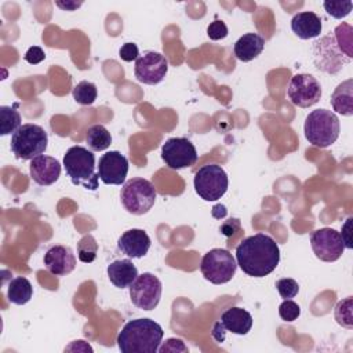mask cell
I'll use <instances>...</instances> for the list:
<instances>
[{
  "label": "cell",
  "instance_id": "8",
  "mask_svg": "<svg viewBox=\"0 0 353 353\" xmlns=\"http://www.w3.org/2000/svg\"><path fill=\"white\" fill-rule=\"evenodd\" d=\"M193 185L196 193L203 200L215 201L226 193L229 179L221 165L207 164L196 171Z\"/></svg>",
  "mask_w": 353,
  "mask_h": 353
},
{
  "label": "cell",
  "instance_id": "9",
  "mask_svg": "<svg viewBox=\"0 0 353 353\" xmlns=\"http://www.w3.org/2000/svg\"><path fill=\"white\" fill-rule=\"evenodd\" d=\"M130 288V299L134 306L142 310H153L161 298L163 285L157 276L153 273H142L138 276Z\"/></svg>",
  "mask_w": 353,
  "mask_h": 353
},
{
  "label": "cell",
  "instance_id": "16",
  "mask_svg": "<svg viewBox=\"0 0 353 353\" xmlns=\"http://www.w3.org/2000/svg\"><path fill=\"white\" fill-rule=\"evenodd\" d=\"M44 265L47 270L55 276H66L76 268V256L70 247L54 245L44 254Z\"/></svg>",
  "mask_w": 353,
  "mask_h": 353
},
{
  "label": "cell",
  "instance_id": "5",
  "mask_svg": "<svg viewBox=\"0 0 353 353\" xmlns=\"http://www.w3.org/2000/svg\"><path fill=\"white\" fill-rule=\"evenodd\" d=\"M48 145L46 130L37 124H22L11 137V150L17 159L33 160L41 156Z\"/></svg>",
  "mask_w": 353,
  "mask_h": 353
},
{
  "label": "cell",
  "instance_id": "1",
  "mask_svg": "<svg viewBox=\"0 0 353 353\" xmlns=\"http://www.w3.org/2000/svg\"><path fill=\"white\" fill-rule=\"evenodd\" d=\"M236 262L247 276L265 277L277 268L280 248L273 237L256 233L245 237L236 247Z\"/></svg>",
  "mask_w": 353,
  "mask_h": 353
},
{
  "label": "cell",
  "instance_id": "35",
  "mask_svg": "<svg viewBox=\"0 0 353 353\" xmlns=\"http://www.w3.org/2000/svg\"><path fill=\"white\" fill-rule=\"evenodd\" d=\"M139 55L138 47L135 43H125L121 46L120 51H119V57L124 61V62H132L137 61Z\"/></svg>",
  "mask_w": 353,
  "mask_h": 353
},
{
  "label": "cell",
  "instance_id": "36",
  "mask_svg": "<svg viewBox=\"0 0 353 353\" xmlns=\"http://www.w3.org/2000/svg\"><path fill=\"white\" fill-rule=\"evenodd\" d=\"M157 352H160V353H165V352H188V347H186V345L183 343L182 339H179V338H170V339H167L163 343L161 347L159 346Z\"/></svg>",
  "mask_w": 353,
  "mask_h": 353
},
{
  "label": "cell",
  "instance_id": "22",
  "mask_svg": "<svg viewBox=\"0 0 353 353\" xmlns=\"http://www.w3.org/2000/svg\"><path fill=\"white\" fill-rule=\"evenodd\" d=\"M265 47V40L258 33H245L243 34L233 47L234 55L241 62H250L255 59Z\"/></svg>",
  "mask_w": 353,
  "mask_h": 353
},
{
  "label": "cell",
  "instance_id": "32",
  "mask_svg": "<svg viewBox=\"0 0 353 353\" xmlns=\"http://www.w3.org/2000/svg\"><path fill=\"white\" fill-rule=\"evenodd\" d=\"M276 288L283 299H292L299 292V285L294 279L284 277L276 281Z\"/></svg>",
  "mask_w": 353,
  "mask_h": 353
},
{
  "label": "cell",
  "instance_id": "3",
  "mask_svg": "<svg viewBox=\"0 0 353 353\" xmlns=\"http://www.w3.org/2000/svg\"><path fill=\"white\" fill-rule=\"evenodd\" d=\"M63 168L73 185L97 190L99 175L95 172V156L84 146H72L63 156Z\"/></svg>",
  "mask_w": 353,
  "mask_h": 353
},
{
  "label": "cell",
  "instance_id": "10",
  "mask_svg": "<svg viewBox=\"0 0 353 353\" xmlns=\"http://www.w3.org/2000/svg\"><path fill=\"white\" fill-rule=\"evenodd\" d=\"M288 99L298 108L316 105L321 98V85L319 80L309 73L294 74L287 90Z\"/></svg>",
  "mask_w": 353,
  "mask_h": 353
},
{
  "label": "cell",
  "instance_id": "33",
  "mask_svg": "<svg viewBox=\"0 0 353 353\" xmlns=\"http://www.w3.org/2000/svg\"><path fill=\"white\" fill-rule=\"evenodd\" d=\"M299 314H301V307L292 299H284L279 306V316L281 317V320L287 323L295 321L299 317Z\"/></svg>",
  "mask_w": 353,
  "mask_h": 353
},
{
  "label": "cell",
  "instance_id": "28",
  "mask_svg": "<svg viewBox=\"0 0 353 353\" xmlns=\"http://www.w3.org/2000/svg\"><path fill=\"white\" fill-rule=\"evenodd\" d=\"M334 316L336 323L347 330L353 328V298L347 296L335 305Z\"/></svg>",
  "mask_w": 353,
  "mask_h": 353
},
{
  "label": "cell",
  "instance_id": "38",
  "mask_svg": "<svg viewBox=\"0 0 353 353\" xmlns=\"http://www.w3.org/2000/svg\"><path fill=\"white\" fill-rule=\"evenodd\" d=\"M239 229H240V222H239V219L233 218V219L226 221V222L221 226L219 230H221V233L225 234L226 237H230V236L234 234V232L239 230Z\"/></svg>",
  "mask_w": 353,
  "mask_h": 353
},
{
  "label": "cell",
  "instance_id": "27",
  "mask_svg": "<svg viewBox=\"0 0 353 353\" xmlns=\"http://www.w3.org/2000/svg\"><path fill=\"white\" fill-rule=\"evenodd\" d=\"M73 99L79 103V105H92L97 99L98 91H97V85L91 81L83 80L80 83H77L72 91Z\"/></svg>",
  "mask_w": 353,
  "mask_h": 353
},
{
  "label": "cell",
  "instance_id": "31",
  "mask_svg": "<svg viewBox=\"0 0 353 353\" xmlns=\"http://www.w3.org/2000/svg\"><path fill=\"white\" fill-rule=\"evenodd\" d=\"M323 6L327 14L336 19H342L347 17L353 8L352 1H324Z\"/></svg>",
  "mask_w": 353,
  "mask_h": 353
},
{
  "label": "cell",
  "instance_id": "39",
  "mask_svg": "<svg viewBox=\"0 0 353 353\" xmlns=\"http://www.w3.org/2000/svg\"><path fill=\"white\" fill-rule=\"evenodd\" d=\"M352 216H349L346 221H345V223H343V226H342V234H341V237H342V241H343V245H345V248H353V244H352V239H350V226H352Z\"/></svg>",
  "mask_w": 353,
  "mask_h": 353
},
{
  "label": "cell",
  "instance_id": "40",
  "mask_svg": "<svg viewBox=\"0 0 353 353\" xmlns=\"http://www.w3.org/2000/svg\"><path fill=\"white\" fill-rule=\"evenodd\" d=\"M225 327L222 325L221 321H216L214 325H212V330H211V335L212 338L216 341V342H223L225 341Z\"/></svg>",
  "mask_w": 353,
  "mask_h": 353
},
{
  "label": "cell",
  "instance_id": "30",
  "mask_svg": "<svg viewBox=\"0 0 353 353\" xmlns=\"http://www.w3.org/2000/svg\"><path fill=\"white\" fill-rule=\"evenodd\" d=\"M334 39L336 41V46L338 48L341 50V52L343 55H346V58L352 59V26L347 25V23H341L335 28V32H334Z\"/></svg>",
  "mask_w": 353,
  "mask_h": 353
},
{
  "label": "cell",
  "instance_id": "2",
  "mask_svg": "<svg viewBox=\"0 0 353 353\" xmlns=\"http://www.w3.org/2000/svg\"><path fill=\"white\" fill-rule=\"evenodd\" d=\"M163 336L161 325L152 319L143 317L125 323L116 342L123 353H156Z\"/></svg>",
  "mask_w": 353,
  "mask_h": 353
},
{
  "label": "cell",
  "instance_id": "11",
  "mask_svg": "<svg viewBox=\"0 0 353 353\" xmlns=\"http://www.w3.org/2000/svg\"><path fill=\"white\" fill-rule=\"evenodd\" d=\"M197 157L194 145L183 137L170 138L161 146V159L171 170L192 167L197 161Z\"/></svg>",
  "mask_w": 353,
  "mask_h": 353
},
{
  "label": "cell",
  "instance_id": "24",
  "mask_svg": "<svg viewBox=\"0 0 353 353\" xmlns=\"http://www.w3.org/2000/svg\"><path fill=\"white\" fill-rule=\"evenodd\" d=\"M33 295V287L26 277H15L8 283L7 298L14 305H25Z\"/></svg>",
  "mask_w": 353,
  "mask_h": 353
},
{
  "label": "cell",
  "instance_id": "7",
  "mask_svg": "<svg viewBox=\"0 0 353 353\" xmlns=\"http://www.w3.org/2000/svg\"><path fill=\"white\" fill-rule=\"evenodd\" d=\"M236 258L223 248H212L205 252L200 262V272L212 284H225L236 274Z\"/></svg>",
  "mask_w": 353,
  "mask_h": 353
},
{
  "label": "cell",
  "instance_id": "29",
  "mask_svg": "<svg viewBox=\"0 0 353 353\" xmlns=\"http://www.w3.org/2000/svg\"><path fill=\"white\" fill-rule=\"evenodd\" d=\"M98 252V243L92 234L83 236L77 243V256L84 263H91L95 261Z\"/></svg>",
  "mask_w": 353,
  "mask_h": 353
},
{
  "label": "cell",
  "instance_id": "37",
  "mask_svg": "<svg viewBox=\"0 0 353 353\" xmlns=\"http://www.w3.org/2000/svg\"><path fill=\"white\" fill-rule=\"evenodd\" d=\"M44 58H46V54H44V51H43V48L39 47V46H32V47L25 52V55H23V59H25L28 63H30V65H37V63H40Z\"/></svg>",
  "mask_w": 353,
  "mask_h": 353
},
{
  "label": "cell",
  "instance_id": "17",
  "mask_svg": "<svg viewBox=\"0 0 353 353\" xmlns=\"http://www.w3.org/2000/svg\"><path fill=\"white\" fill-rule=\"evenodd\" d=\"M29 174L37 185L50 186L55 183L61 175V163L55 157L41 154L30 160Z\"/></svg>",
  "mask_w": 353,
  "mask_h": 353
},
{
  "label": "cell",
  "instance_id": "25",
  "mask_svg": "<svg viewBox=\"0 0 353 353\" xmlns=\"http://www.w3.org/2000/svg\"><path fill=\"white\" fill-rule=\"evenodd\" d=\"M85 141L87 145L91 150L94 152H101L105 150L110 146L112 143V135L110 132L106 130L105 125L102 124H94L87 130V135H85Z\"/></svg>",
  "mask_w": 353,
  "mask_h": 353
},
{
  "label": "cell",
  "instance_id": "13",
  "mask_svg": "<svg viewBox=\"0 0 353 353\" xmlns=\"http://www.w3.org/2000/svg\"><path fill=\"white\" fill-rule=\"evenodd\" d=\"M168 70V62L164 55L156 51H148L138 57L134 66V74L138 81L154 85L163 81Z\"/></svg>",
  "mask_w": 353,
  "mask_h": 353
},
{
  "label": "cell",
  "instance_id": "14",
  "mask_svg": "<svg viewBox=\"0 0 353 353\" xmlns=\"http://www.w3.org/2000/svg\"><path fill=\"white\" fill-rule=\"evenodd\" d=\"M313 52L316 68L327 73H336L343 68L345 63L350 62V59L343 58V54L338 48L334 36H325L314 41Z\"/></svg>",
  "mask_w": 353,
  "mask_h": 353
},
{
  "label": "cell",
  "instance_id": "20",
  "mask_svg": "<svg viewBox=\"0 0 353 353\" xmlns=\"http://www.w3.org/2000/svg\"><path fill=\"white\" fill-rule=\"evenodd\" d=\"M108 277L110 283L117 288L130 287L138 277V269L130 259H117L108 265Z\"/></svg>",
  "mask_w": 353,
  "mask_h": 353
},
{
  "label": "cell",
  "instance_id": "12",
  "mask_svg": "<svg viewBox=\"0 0 353 353\" xmlns=\"http://www.w3.org/2000/svg\"><path fill=\"white\" fill-rule=\"evenodd\" d=\"M310 245L314 255L323 262H335L345 251L341 233L332 228H321L312 232Z\"/></svg>",
  "mask_w": 353,
  "mask_h": 353
},
{
  "label": "cell",
  "instance_id": "26",
  "mask_svg": "<svg viewBox=\"0 0 353 353\" xmlns=\"http://www.w3.org/2000/svg\"><path fill=\"white\" fill-rule=\"evenodd\" d=\"M17 103L14 106H0V134L8 135L14 134L21 127V114L17 110Z\"/></svg>",
  "mask_w": 353,
  "mask_h": 353
},
{
  "label": "cell",
  "instance_id": "23",
  "mask_svg": "<svg viewBox=\"0 0 353 353\" xmlns=\"http://www.w3.org/2000/svg\"><path fill=\"white\" fill-rule=\"evenodd\" d=\"M331 106L342 116L353 114V79H347L336 85L331 95Z\"/></svg>",
  "mask_w": 353,
  "mask_h": 353
},
{
  "label": "cell",
  "instance_id": "19",
  "mask_svg": "<svg viewBox=\"0 0 353 353\" xmlns=\"http://www.w3.org/2000/svg\"><path fill=\"white\" fill-rule=\"evenodd\" d=\"M321 29V18L313 11L298 12L291 19V30L302 40H309L320 36Z\"/></svg>",
  "mask_w": 353,
  "mask_h": 353
},
{
  "label": "cell",
  "instance_id": "21",
  "mask_svg": "<svg viewBox=\"0 0 353 353\" xmlns=\"http://www.w3.org/2000/svg\"><path fill=\"white\" fill-rule=\"evenodd\" d=\"M222 325L226 331L236 335H245L252 327V316L243 307H229L221 316Z\"/></svg>",
  "mask_w": 353,
  "mask_h": 353
},
{
  "label": "cell",
  "instance_id": "18",
  "mask_svg": "<svg viewBox=\"0 0 353 353\" xmlns=\"http://www.w3.org/2000/svg\"><path fill=\"white\" fill-rule=\"evenodd\" d=\"M117 248L128 258H142L150 248V237L143 229H130L120 236Z\"/></svg>",
  "mask_w": 353,
  "mask_h": 353
},
{
  "label": "cell",
  "instance_id": "41",
  "mask_svg": "<svg viewBox=\"0 0 353 353\" xmlns=\"http://www.w3.org/2000/svg\"><path fill=\"white\" fill-rule=\"evenodd\" d=\"M83 3H76V1H66V3H62V1H57V6L62 10H66V11H73L76 8H79Z\"/></svg>",
  "mask_w": 353,
  "mask_h": 353
},
{
  "label": "cell",
  "instance_id": "34",
  "mask_svg": "<svg viewBox=\"0 0 353 353\" xmlns=\"http://www.w3.org/2000/svg\"><path fill=\"white\" fill-rule=\"evenodd\" d=\"M228 33H229V30H228L226 23L223 21H219V19H215L207 28V36L211 40H222L228 36Z\"/></svg>",
  "mask_w": 353,
  "mask_h": 353
},
{
  "label": "cell",
  "instance_id": "4",
  "mask_svg": "<svg viewBox=\"0 0 353 353\" xmlns=\"http://www.w3.org/2000/svg\"><path fill=\"white\" fill-rule=\"evenodd\" d=\"M303 131L309 143L316 148H328L339 137V119L331 110L316 109L306 116Z\"/></svg>",
  "mask_w": 353,
  "mask_h": 353
},
{
  "label": "cell",
  "instance_id": "15",
  "mask_svg": "<svg viewBox=\"0 0 353 353\" xmlns=\"http://www.w3.org/2000/svg\"><path fill=\"white\" fill-rule=\"evenodd\" d=\"M99 179L105 185H121L128 174V160L117 150H110L102 154L97 165Z\"/></svg>",
  "mask_w": 353,
  "mask_h": 353
},
{
  "label": "cell",
  "instance_id": "6",
  "mask_svg": "<svg viewBox=\"0 0 353 353\" xmlns=\"http://www.w3.org/2000/svg\"><path fill=\"white\" fill-rule=\"evenodd\" d=\"M120 199L123 207L132 215L146 214L156 201V189L145 178H131L123 183Z\"/></svg>",
  "mask_w": 353,
  "mask_h": 353
}]
</instances>
